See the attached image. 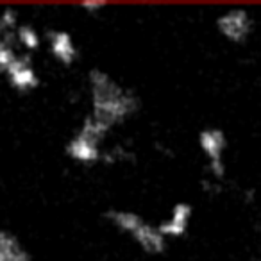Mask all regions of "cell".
<instances>
[{
    "instance_id": "6da1fadb",
    "label": "cell",
    "mask_w": 261,
    "mask_h": 261,
    "mask_svg": "<svg viewBox=\"0 0 261 261\" xmlns=\"http://www.w3.org/2000/svg\"><path fill=\"white\" fill-rule=\"evenodd\" d=\"M88 88L91 104L90 115L111 130L140 111L142 100L135 90L123 86L106 70L91 68L88 72Z\"/></svg>"
},
{
    "instance_id": "7a4b0ae2",
    "label": "cell",
    "mask_w": 261,
    "mask_h": 261,
    "mask_svg": "<svg viewBox=\"0 0 261 261\" xmlns=\"http://www.w3.org/2000/svg\"><path fill=\"white\" fill-rule=\"evenodd\" d=\"M104 218L118 232L129 236L149 256H160L167 250V238L160 232L158 225L150 224L136 211L113 207L106 211Z\"/></svg>"
},
{
    "instance_id": "3957f363",
    "label": "cell",
    "mask_w": 261,
    "mask_h": 261,
    "mask_svg": "<svg viewBox=\"0 0 261 261\" xmlns=\"http://www.w3.org/2000/svg\"><path fill=\"white\" fill-rule=\"evenodd\" d=\"M111 133L109 127L95 120L88 113L77 130L70 136L65 145L66 156L79 165H95L104 158L102 152V142Z\"/></svg>"
},
{
    "instance_id": "277c9868",
    "label": "cell",
    "mask_w": 261,
    "mask_h": 261,
    "mask_svg": "<svg viewBox=\"0 0 261 261\" xmlns=\"http://www.w3.org/2000/svg\"><path fill=\"white\" fill-rule=\"evenodd\" d=\"M197 143L207 160V168L211 175L222 179L225 174V150H227V136L220 127H204L197 136Z\"/></svg>"
},
{
    "instance_id": "5b68a950",
    "label": "cell",
    "mask_w": 261,
    "mask_h": 261,
    "mask_svg": "<svg viewBox=\"0 0 261 261\" xmlns=\"http://www.w3.org/2000/svg\"><path fill=\"white\" fill-rule=\"evenodd\" d=\"M218 34L229 41V43L242 45L250 38L254 31V20L250 13L243 8H231L220 13L215 20Z\"/></svg>"
},
{
    "instance_id": "8992f818",
    "label": "cell",
    "mask_w": 261,
    "mask_h": 261,
    "mask_svg": "<svg viewBox=\"0 0 261 261\" xmlns=\"http://www.w3.org/2000/svg\"><path fill=\"white\" fill-rule=\"evenodd\" d=\"M4 77L11 86V90L18 91V93H31V91L38 90L41 84L40 73L34 66L33 58L29 54H23V52H20L18 58L6 70Z\"/></svg>"
},
{
    "instance_id": "52a82bcc",
    "label": "cell",
    "mask_w": 261,
    "mask_h": 261,
    "mask_svg": "<svg viewBox=\"0 0 261 261\" xmlns=\"http://www.w3.org/2000/svg\"><path fill=\"white\" fill-rule=\"evenodd\" d=\"M47 47L52 59L63 66H70L77 61L79 48L73 36L65 29H52L47 33Z\"/></svg>"
},
{
    "instance_id": "ba28073f",
    "label": "cell",
    "mask_w": 261,
    "mask_h": 261,
    "mask_svg": "<svg viewBox=\"0 0 261 261\" xmlns=\"http://www.w3.org/2000/svg\"><path fill=\"white\" fill-rule=\"evenodd\" d=\"M193 217V206L186 200H179L172 206L168 217L161 224H158L160 232L165 238H182L188 232Z\"/></svg>"
},
{
    "instance_id": "9c48e42d",
    "label": "cell",
    "mask_w": 261,
    "mask_h": 261,
    "mask_svg": "<svg viewBox=\"0 0 261 261\" xmlns=\"http://www.w3.org/2000/svg\"><path fill=\"white\" fill-rule=\"evenodd\" d=\"M0 261H34V256L15 232L0 227Z\"/></svg>"
},
{
    "instance_id": "30bf717a",
    "label": "cell",
    "mask_w": 261,
    "mask_h": 261,
    "mask_svg": "<svg viewBox=\"0 0 261 261\" xmlns=\"http://www.w3.org/2000/svg\"><path fill=\"white\" fill-rule=\"evenodd\" d=\"M43 43V36L40 34V31L33 25V23H20L18 29L15 31V45L18 48H22L23 54H31L36 52Z\"/></svg>"
},
{
    "instance_id": "8fae6325",
    "label": "cell",
    "mask_w": 261,
    "mask_h": 261,
    "mask_svg": "<svg viewBox=\"0 0 261 261\" xmlns=\"http://www.w3.org/2000/svg\"><path fill=\"white\" fill-rule=\"evenodd\" d=\"M20 13L15 8H0V36L13 38L15 40V31L20 25Z\"/></svg>"
},
{
    "instance_id": "7c38bea8",
    "label": "cell",
    "mask_w": 261,
    "mask_h": 261,
    "mask_svg": "<svg viewBox=\"0 0 261 261\" xmlns=\"http://www.w3.org/2000/svg\"><path fill=\"white\" fill-rule=\"evenodd\" d=\"M20 56L18 47L15 45L13 38L0 36V73L4 75L6 70L11 66V63Z\"/></svg>"
},
{
    "instance_id": "4fadbf2b",
    "label": "cell",
    "mask_w": 261,
    "mask_h": 261,
    "mask_svg": "<svg viewBox=\"0 0 261 261\" xmlns=\"http://www.w3.org/2000/svg\"><path fill=\"white\" fill-rule=\"evenodd\" d=\"M104 8L106 4H102V2H84V4H81V9L86 11L88 15H98V11H102Z\"/></svg>"
}]
</instances>
